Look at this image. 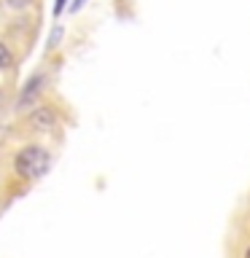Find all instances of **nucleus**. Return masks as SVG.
I'll return each mask as SVG.
<instances>
[{
	"label": "nucleus",
	"mask_w": 250,
	"mask_h": 258,
	"mask_svg": "<svg viewBox=\"0 0 250 258\" xmlns=\"http://www.w3.org/2000/svg\"><path fill=\"white\" fill-rule=\"evenodd\" d=\"M14 64V54H11V48H8L3 40H0V70H8Z\"/></svg>",
	"instance_id": "obj_4"
},
{
	"label": "nucleus",
	"mask_w": 250,
	"mask_h": 258,
	"mask_svg": "<svg viewBox=\"0 0 250 258\" xmlns=\"http://www.w3.org/2000/svg\"><path fill=\"white\" fill-rule=\"evenodd\" d=\"M48 167H51V153H48L43 145H27V148H22L14 159L16 175L24 177V180H38V177H43L48 172Z\"/></svg>",
	"instance_id": "obj_1"
},
{
	"label": "nucleus",
	"mask_w": 250,
	"mask_h": 258,
	"mask_svg": "<svg viewBox=\"0 0 250 258\" xmlns=\"http://www.w3.org/2000/svg\"><path fill=\"white\" fill-rule=\"evenodd\" d=\"M43 84H46V78L40 76V73H35L32 78H27V84H24L22 94H19V108H30V105H35L40 92H43Z\"/></svg>",
	"instance_id": "obj_3"
},
{
	"label": "nucleus",
	"mask_w": 250,
	"mask_h": 258,
	"mask_svg": "<svg viewBox=\"0 0 250 258\" xmlns=\"http://www.w3.org/2000/svg\"><path fill=\"white\" fill-rule=\"evenodd\" d=\"M65 35V30L62 27H54V32H51V38H48V48H56L59 46V38Z\"/></svg>",
	"instance_id": "obj_5"
},
{
	"label": "nucleus",
	"mask_w": 250,
	"mask_h": 258,
	"mask_svg": "<svg viewBox=\"0 0 250 258\" xmlns=\"http://www.w3.org/2000/svg\"><path fill=\"white\" fill-rule=\"evenodd\" d=\"M245 258H250V247H247V253H245Z\"/></svg>",
	"instance_id": "obj_9"
},
{
	"label": "nucleus",
	"mask_w": 250,
	"mask_h": 258,
	"mask_svg": "<svg viewBox=\"0 0 250 258\" xmlns=\"http://www.w3.org/2000/svg\"><path fill=\"white\" fill-rule=\"evenodd\" d=\"M65 6H68V0H54V16H59L65 11Z\"/></svg>",
	"instance_id": "obj_7"
},
{
	"label": "nucleus",
	"mask_w": 250,
	"mask_h": 258,
	"mask_svg": "<svg viewBox=\"0 0 250 258\" xmlns=\"http://www.w3.org/2000/svg\"><path fill=\"white\" fill-rule=\"evenodd\" d=\"M8 8H16V11H22V8H30L35 0H6Z\"/></svg>",
	"instance_id": "obj_6"
},
{
	"label": "nucleus",
	"mask_w": 250,
	"mask_h": 258,
	"mask_svg": "<svg viewBox=\"0 0 250 258\" xmlns=\"http://www.w3.org/2000/svg\"><path fill=\"white\" fill-rule=\"evenodd\" d=\"M30 126L35 129V132H51L56 126V113L54 108H48V105H35L30 113Z\"/></svg>",
	"instance_id": "obj_2"
},
{
	"label": "nucleus",
	"mask_w": 250,
	"mask_h": 258,
	"mask_svg": "<svg viewBox=\"0 0 250 258\" xmlns=\"http://www.w3.org/2000/svg\"><path fill=\"white\" fill-rule=\"evenodd\" d=\"M84 3H86V0H73V3H70V11H78V8L84 6Z\"/></svg>",
	"instance_id": "obj_8"
}]
</instances>
